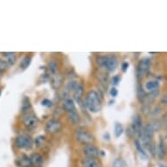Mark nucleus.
I'll return each mask as SVG.
<instances>
[{
    "label": "nucleus",
    "mask_w": 167,
    "mask_h": 167,
    "mask_svg": "<svg viewBox=\"0 0 167 167\" xmlns=\"http://www.w3.org/2000/svg\"><path fill=\"white\" fill-rule=\"evenodd\" d=\"M121 81V76L120 75H115L111 79V84L114 86H117V84Z\"/></svg>",
    "instance_id": "nucleus-30"
},
{
    "label": "nucleus",
    "mask_w": 167,
    "mask_h": 167,
    "mask_svg": "<svg viewBox=\"0 0 167 167\" xmlns=\"http://www.w3.org/2000/svg\"><path fill=\"white\" fill-rule=\"evenodd\" d=\"M137 133V131H136V130H135V128L132 126H130L129 128H128V130H127V134H128V136L129 137H134V135Z\"/></svg>",
    "instance_id": "nucleus-28"
},
{
    "label": "nucleus",
    "mask_w": 167,
    "mask_h": 167,
    "mask_svg": "<svg viewBox=\"0 0 167 167\" xmlns=\"http://www.w3.org/2000/svg\"><path fill=\"white\" fill-rule=\"evenodd\" d=\"M77 82L75 81H70L68 84H67V87H66V88H67V90H75V88L77 87Z\"/></svg>",
    "instance_id": "nucleus-29"
},
{
    "label": "nucleus",
    "mask_w": 167,
    "mask_h": 167,
    "mask_svg": "<svg viewBox=\"0 0 167 167\" xmlns=\"http://www.w3.org/2000/svg\"><path fill=\"white\" fill-rule=\"evenodd\" d=\"M82 165L83 167H100L98 163L94 158H89V157H86L82 160Z\"/></svg>",
    "instance_id": "nucleus-15"
},
{
    "label": "nucleus",
    "mask_w": 167,
    "mask_h": 167,
    "mask_svg": "<svg viewBox=\"0 0 167 167\" xmlns=\"http://www.w3.org/2000/svg\"><path fill=\"white\" fill-rule=\"evenodd\" d=\"M17 164L19 167H32L30 157L26 155H22V157L17 160Z\"/></svg>",
    "instance_id": "nucleus-10"
},
{
    "label": "nucleus",
    "mask_w": 167,
    "mask_h": 167,
    "mask_svg": "<svg viewBox=\"0 0 167 167\" xmlns=\"http://www.w3.org/2000/svg\"><path fill=\"white\" fill-rule=\"evenodd\" d=\"M48 69L53 75H56L57 72H58V66L55 61H51L48 64Z\"/></svg>",
    "instance_id": "nucleus-19"
},
{
    "label": "nucleus",
    "mask_w": 167,
    "mask_h": 167,
    "mask_svg": "<svg viewBox=\"0 0 167 167\" xmlns=\"http://www.w3.org/2000/svg\"><path fill=\"white\" fill-rule=\"evenodd\" d=\"M137 97L139 99L140 101H143V100L146 98V93L144 91V89L142 87H138L137 89Z\"/></svg>",
    "instance_id": "nucleus-23"
},
{
    "label": "nucleus",
    "mask_w": 167,
    "mask_h": 167,
    "mask_svg": "<svg viewBox=\"0 0 167 167\" xmlns=\"http://www.w3.org/2000/svg\"><path fill=\"white\" fill-rule=\"evenodd\" d=\"M31 108V101L29 98L25 97L22 101V110L23 111H26Z\"/></svg>",
    "instance_id": "nucleus-25"
},
{
    "label": "nucleus",
    "mask_w": 167,
    "mask_h": 167,
    "mask_svg": "<svg viewBox=\"0 0 167 167\" xmlns=\"http://www.w3.org/2000/svg\"><path fill=\"white\" fill-rule=\"evenodd\" d=\"M63 108H64V109H65V110H66L67 113H68V112H70V111H73V110H75V109H76L75 101H74V100H73V99H70V98L66 99V101H64Z\"/></svg>",
    "instance_id": "nucleus-12"
},
{
    "label": "nucleus",
    "mask_w": 167,
    "mask_h": 167,
    "mask_svg": "<svg viewBox=\"0 0 167 167\" xmlns=\"http://www.w3.org/2000/svg\"><path fill=\"white\" fill-rule=\"evenodd\" d=\"M75 138L78 142L84 145L92 144L95 141V138L92 136V134L84 130H77L75 132Z\"/></svg>",
    "instance_id": "nucleus-2"
},
{
    "label": "nucleus",
    "mask_w": 167,
    "mask_h": 167,
    "mask_svg": "<svg viewBox=\"0 0 167 167\" xmlns=\"http://www.w3.org/2000/svg\"><path fill=\"white\" fill-rule=\"evenodd\" d=\"M38 117L37 116H35L34 114H27L26 116L24 117L23 118V123L26 128H34V127L38 124Z\"/></svg>",
    "instance_id": "nucleus-5"
},
{
    "label": "nucleus",
    "mask_w": 167,
    "mask_h": 167,
    "mask_svg": "<svg viewBox=\"0 0 167 167\" xmlns=\"http://www.w3.org/2000/svg\"><path fill=\"white\" fill-rule=\"evenodd\" d=\"M30 159L32 167H41L43 165V162H44L43 157L39 153L32 154V156L30 157Z\"/></svg>",
    "instance_id": "nucleus-8"
},
{
    "label": "nucleus",
    "mask_w": 167,
    "mask_h": 167,
    "mask_svg": "<svg viewBox=\"0 0 167 167\" xmlns=\"http://www.w3.org/2000/svg\"><path fill=\"white\" fill-rule=\"evenodd\" d=\"M149 149H150V152L152 153V155L154 157L155 156V154H156V148H155V145H153L152 143V145L149 147Z\"/></svg>",
    "instance_id": "nucleus-35"
},
{
    "label": "nucleus",
    "mask_w": 167,
    "mask_h": 167,
    "mask_svg": "<svg viewBox=\"0 0 167 167\" xmlns=\"http://www.w3.org/2000/svg\"><path fill=\"white\" fill-rule=\"evenodd\" d=\"M118 65V61H117V56L110 55L108 56L106 63V67L109 72H114L116 70V68L117 67Z\"/></svg>",
    "instance_id": "nucleus-7"
},
{
    "label": "nucleus",
    "mask_w": 167,
    "mask_h": 167,
    "mask_svg": "<svg viewBox=\"0 0 167 167\" xmlns=\"http://www.w3.org/2000/svg\"><path fill=\"white\" fill-rule=\"evenodd\" d=\"M126 166V164H125V161L122 158H117L114 160L113 162V165H112V167H125Z\"/></svg>",
    "instance_id": "nucleus-26"
},
{
    "label": "nucleus",
    "mask_w": 167,
    "mask_h": 167,
    "mask_svg": "<svg viewBox=\"0 0 167 167\" xmlns=\"http://www.w3.org/2000/svg\"><path fill=\"white\" fill-rule=\"evenodd\" d=\"M82 152L87 157H89V158H96L100 155V152H99L98 148H96L93 144L85 145L82 148Z\"/></svg>",
    "instance_id": "nucleus-4"
},
{
    "label": "nucleus",
    "mask_w": 167,
    "mask_h": 167,
    "mask_svg": "<svg viewBox=\"0 0 167 167\" xmlns=\"http://www.w3.org/2000/svg\"><path fill=\"white\" fill-rule=\"evenodd\" d=\"M31 61H32V58H31L29 55H26L24 57V59L21 61L20 66L22 68H26L28 66H30Z\"/></svg>",
    "instance_id": "nucleus-20"
},
{
    "label": "nucleus",
    "mask_w": 167,
    "mask_h": 167,
    "mask_svg": "<svg viewBox=\"0 0 167 167\" xmlns=\"http://www.w3.org/2000/svg\"><path fill=\"white\" fill-rule=\"evenodd\" d=\"M61 129V122L58 120H51L47 122L46 131L49 133H55Z\"/></svg>",
    "instance_id": "nucleus-6"
},
{
    "label": "nucleus",
    "mask_w": 167,
    "mask_h": 167,
    "mask_svg": "<svg viewBox=\"0 0 167 167\" xmlns=\"http://www.w3.org/2000/svg\"><path fill=\"white\" fill-rule=\"evenodd\" d=\"M161 102H162L164 105H166L167 104V96L166 95H165V96H163L162 99H161Z\"/></svg>",
    "instance_id": "nucleus-36"
},
{
    "label": "nucleus",
    "mask_w": 167,
    "mask_h": 167,
    "mask_svg": "<svg viewBox=\"0 0 167 167\" xmlns=\"http://www.w3.org/2000/svg\"><path fill=\"white\" fill-rule=\"evenodd\" d=\"M129 66H130V64H129L128 62H123V63L122 64V71L123 72V73L126 72Z\"/></svg>",
    "instance_id": "nucleus-34"
},
{
    "label": "nucleus",
    "mask_w": 167,
    "mask_h": 167,
    "mask_svg": "<svg viewBox=\"0 0 167 167\" xmlns=\"http://www.w3.org/2000/svg\"><path fill=\"white\" fill-rule=\"evenodd\" d=\"M8 64H7V62L4 60H0V72H3L6 70L7 68H8Z\"/></svg>",
    "instance_id": "nucleus-27"
},
{
    "label": "nucleus",
    "mask_w": 167,
    "mask_h": 167,
    "mask_svg": "<svg viewBox=\"0 0 167 167\" xmlns=\"http://www.w3.org/2000/svg\"><path fill=\"white\" fill-rule=\"evenodd\" d=\"M68 117H69V120L73 123H77V122H79V121H80V117H79V114L76 111V109L73 110V111L68 112Z\"/></svg>",
    "instance_id": "nucleus-17"
},
{
    "label": "nucleus",
    "mask_w": 167,
    "mask_h": 167,
    "mask_svg": "<svg viewBox=\"0 0 167 167\" xmlns=\"http://www.w3.org/2000/svg\"><path fill=\"white\" fill-rule=\"evenodd\" d=\"M2 54L4 57H5L7 59V61H5L7 62L8 65H13L16 61V54L12 53V52H9V53H2Z\"/></svg>",
    "instance_id": "nucleus-13"
},
{
    "label": "nucleus",
    "mask_w": 167,
    "mask_h": 167,
    "mask_svg": "<svg viewBox=\"0 0 167 167\" xmlns=\"http://www.w3.org/2000/svg\"><path fill=\"white\" fill-rule=\"evenodd\" d=\"M41 104H42V106L49 108V107L53 106V101L49 100V99H44L43 101H41Z\"/></svg>",
    "instance_id": "nucleus-32"
},
{
    "label": "nucleus",
    "mask_w": 167,
    "mask_h": 167,
    "mask_svg": "<svg viewBox=\"0 0 167 167\" xmlns=\"http://www.w3.org/2000/svg\"><path fill=\"white\" fill-rule=\"evenodd\" d=\"M151 66V60L148 59V58H144L143 59L142 61L139 62V65H138V71L140 73H143L146 70L149 69V67Z\"/></svg>",
    "instance_id": "nucleus-11"
},
{
    "label": "nucleus",
    "mask_w": 167,
    "mask_h": 167,
    "mask_svg": "<svg viewBox=\"0 0 167 167\" xmlns=\"http://www.w3.org/2000/svg\"><path fill=\"white\" fill-rule=\"evenodd\" d=\"M157 153L159 159H163L165 155V144H164L162 140H160V142H159V144H158V147H157Z\"/></svg>",
    "instance_id": "nucleus-16"
},
{
    "label": "nucleus",
    "mask_w": 167,
    "mask_h": 167,
    "mask_svg": "<svg viewBox=\"0 0 167 167\" xmlns=\"http://www.w3.org/2000/svg\"><path fill=\"white\" fill-rule=\"evenodd\" d=\"M159 87V82L157 81H148L145 85V88L148 90H151V91H153V90H156L157 88Z\"/></svg>",
    "instance_id": "nucleus-18"
},
{
    "label": "nucleus",
    "mask_w": 167,
    "mask_h": 167,
    "mask_svg": "<svg viewBox=\"0 0 167 167\" xmlns=\"http://www.w3.org/2000/svg\"><path fill=\"white\" fill-rule=\"evenodd\" d=\"M15 145L19 149L29 150L32 146V140L28 136H19L16 138Z\"/></svg>",
    "instance_id": "nucleus-3"
},
{
    "label": "nucleus",
    "mask_w": 167,
    "mask_h": 167,
    "mask_svg": "<svg viewBox=\"0 0 167 167\" xmlns=\"http://www.w3.org/2000/svg\"><path fill=\"white\" fill-rule=\"evenodd\" d=\"M107 59H108V56H104V55L98 56V57H97V59H96V63H97V64H98L100 66H106Z\"/></svg>",
    "instance_id": "nucleus-24"
},
{
    "label": "nucleus",
    "mask_w": 167,
    "mask_h": 167,
    "mask_svg": "<svg viewBox=\"0 0 167 167\" xmlns=\"http://www.w3.org/2000/svg\"><path fill=\"white\" fill-rule=\"evenodd\" d=\"M159 167H166V166H165V165H160Z\"/></svg>",
    "instance_id": "nucleus-37"
},
{
    "label": "nucleus",
    "mask_w": 167,
    "mask_h": 167,
    "mask_svg": "<svg viewBox=\"0 0 167 167\" xmlns=\"http://www.w3.org/2000/svg\"><path fill=\"white\" fill-rule=\"evenodd\" d=\"M135 146H136V148H137V150L138 151V152L142 155L143 157H147V154L146 152L143 151V146L142 144H141V143L139 142L137 139H136L135 140Z\"/></svg>",
    "instance_id": "nucleus-22"
},
{
    "label": "nucleus",
    "mask_w": 167,
    "mask_h": 167,
    "mask_svg": "<svg viewBox=\"0 0 167 167\" xmlns=\"http://www.w3.org/2000/svg\"><path fill=\"white\" fill-rule=\"evenodd\" d=\"M86 107L92 113H97L101 110V102L99 95L96 91H90L88 93L85 101Z\"/></svg>",
    "instance_id": "nucleus-1"
},
{
    "label": "nucleus",
    "mask_w": 167,
    "mask_h": 167,
    "mask_svg": "<svg viewBox=\"0 0 167 167\" xmlns=\"http://www.w3.org/2000/svg\"><path fill=\"white\" fill-rule=\"evenodd\" d=\"M0 96H1V90H0Z\"/></svg>",
    "instance_id": "nucleus-39"
},
{
    "label": "nucleus",
    "mask_w": 167,
    "mask_h": 167,
    "mask_svg": "<svg viewBox=\"0 0 167 167\" xmlns=\"http://www.w3.org/2000/svg\"><path fill=\"white\" fill-rule=\"evenodd\" d=\"M109 95L112 96V97H116L118 95V91H117V89L116 88H112L111 89H110V91H109Z\"/></svg>",
    "instance_id": "nucleus-33"
},
{
    "label": "nucleus",
    "mask_w": 167,
    "mask_h": 167,
    "mask_svg": "<svg viewBox=\"0 0 167 167\" xmlns=\"http://www.w3.org/2000/svg\"><path fill=\"white\" fill-rule=\"evenodd\" d=\"M154 129L152 127V124L151 123H147L145 126L143 128V135L142 137H147V138H150L152 139L153 135H154Z\"/></svg>",
    "instance_id": "nucleus-9"
},
{
    "label": "nucleus",
    "mask_w": 167,
    "mask_h": 167,
    "mask_svg": "<svg viewBox=\"0 0 167 167\" xmlns=\"http://www.w3.org/2000/svg\"><path fill=\"white\" fill-rule=\"evenodd\" d=\"M114 131H115V136H116V137H121L122 134V132H123V128H122V126L121 123H118V122L116 123Z\"/></svg>",
    "instance_id": "nucleus-21"
},
{
    "label": "nucleus",
    "mask_w": 167,
    "mask_h": 167,
    "mask_svg": "<svg viewBox=\"0 0 167 167\" xmlns=\"http://www.w3.org/2000/svg\"><path fill=\"white\" fill-rule=\"evenodd\" d=\"M83 92H84V88H83V86L82 85H77V87L75 89V99L77 102H81V99L82 97V95H83Z\"/></svg>",
    "instance_id": "nucleus-14"
},
{
    "label": "nucleus",
    "mask_w": 167,
    "mask_h": 167,
    "mask_svg": "<svg viewBox=\"0 0 167 167\" xmlns=\"http://www.w3.org/2000/svg\"><path fill=\"white\" fill-rule=\"evenodd\" d=\"M2 74H3V73H2V72H0V77L2 76Z\"/></svg>",
    "instance_id": "nucleus-38"
},
{
    "label": "nucleus",
    "mask_w": 167,
    "mask_h": 167,
    "mask_svg": "<svg viewBox=\"0 0 167 167\" xmlns=\"http://www.w3.org/2000/svg\"><path fill=\"white\" fill-rule=\"evenodd\" d=\"M44 141H45V137L44 136H40L35 139V144L37 146H40L44 143Z\"/></svg>",
    "instance_id": "nucleus-31"
}]
</instances>
